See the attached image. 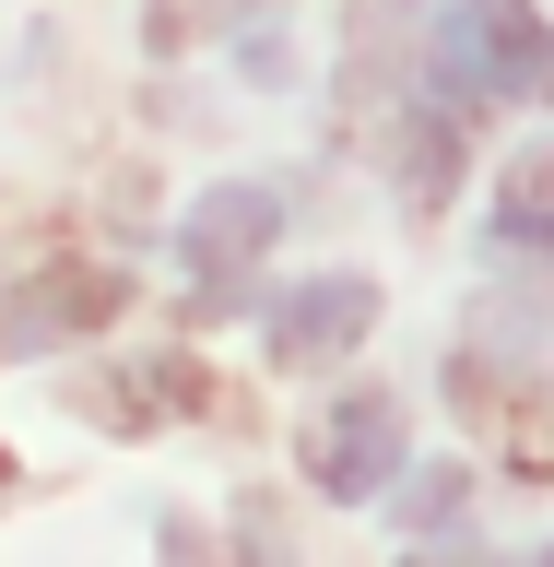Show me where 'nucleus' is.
<instances>
[{"instance_id":"obj_9","label":"nucleus","mask_w":554,"mask_h":567,"mask_svg":"<svg viewBox=\"0 0 554 567\" xmlns=\"http://www.w3.org/2000/svg\"><path fill=\"white\" fill-rule=\"evenodd\" d=\"M0 485H12V450H0Z\"/></svg>"},{"instance_id":"obj_2","label":"nucleus","mask_w":554,"mask_h":567,"mask_svg":"<svg viewBox=\"0 0 554 567\" xmlns=\"http://www.w3.org/2000/svg\"><path fill=\"white\" fill-rule=\"evenodd\" d=\"M118 308H130V284H118V272H35V284H12V296H0V367L71 343V331H106Z\"/></svg>"},{"instance_id":"obj_4","label":"nucleus","mask_w":554,"mask_h":567,"mask_svg":"<svg viewBox=\"0 0 554 567\" xmlns=\"http://www.w3.org/2000/svg\"><path fill=\"white\" fill-rule=\"evenodd\" d=\"M366 319H378V284H366V272H318V284H295V296L272 308V367H318V354L366 343Z\"/></svg>"},{"instance_id":"obj_5","label":"nucleus","mask_w":554,"mask_h":567,"mask_svg":"<svg viewBox=\"0 0 554 567\" xmlns=\"http://www.w3.org/2000/svg\"><path fill=\"white\" fill-rule=\"evenodd\" d=\"M71 402L95 425H118V437H142V425H177V414H201L212 390L189 354H154V367H106V379H71Z\"/></svg>"},{"instance_id":"obj_1","label":"nucleus","mask_w":554,"mask_h":567,"mask_svg":"<svg viewBox=\"0 0 554 567\" xmlns=\"http://www.w3.org/2000/svg\"><path fill=\"white\" fill-rule=\"evenodd\" d=\"M401 437H414V425H401L389 390H343V402L307 425V485L318 496H378L389 473H401Z\"/></svg>"},{"instance_id":"obj_6","label":"nucleus","mask_w":554,"mask_h":567,"mask_svg":"<svg viewBox=\"0 0 554 567\" xmlns=\"http://www.w3.org/2000/svg\"><path fill=\"white\" fill-rule=\"evenodd\" d=\"M401 189H414V213H437L460 189V131H437V118H414L401 131Z\"/></svg>"},{"instance_id":"obj_7","label":"nucleus","mask_w":554,"mask_h":567,"mask_svg":"<svg viewBox=\"0 0 554 567\" xmlns=\"http://www.w3.org/2000/svg\"><path fill=\"white\" fill-rule=\"evenodd\" d=\"M248 0H142V35L154 48H201V35H224Z\"/></svg>"},{"instance_id":"obj_8","label":"nucleus","mask_w":554,"mask_h":567,"mask_svg":"<svg viewBox=\"0 0 554 567\" xmlns=\"http://www.w3.org/2000/svg\"><path fill=\"white\" fill-rule=\"evenodd\" d=\"M414 532H437V520H460V473H437V485H414V508H401Z\"/></svg>"},{"instance_id":"obj_3","label":"nucleus","mask_w":554,"mask_h":567,"mask_svg":"<svg viewBox=\"0 0 554 567\" xmlns=\"http://www.w3.org/2000/svg\"><path fill=\"white\" fill-rule=\"evenodd\" d=\"M283 237V189H212L201 213H189V272H201V296L224 308L248 284V260Z\"/></svg>"}]
</instances>
